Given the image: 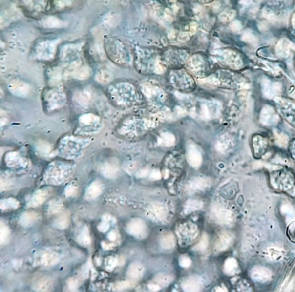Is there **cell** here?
<instances>
[{
  "mask_svg": "<svg viewBox=\"0 0 295 292\" xmlns=\"http://www.w3.org/2000/svg\"><path fill=\"white\" fill-rule=\"evenodd\" d=\"M188 160L189 164L193 167L197 168L201 163V155L195 147L192 146L188 150Z\"/></svg>",
  "mask_w": 295,
  "mask_h": 292,
  "instance_id": "cell-9",
  "label": "cell"
},
{
  "mask_svg": "<svg viewBox=\"0 0 295 292\" xmlns=\"http://www.w3.org/2000/svg\"><path fill=\"white\" fill-rule=\"evenodd\" d=\"M144 272L143 266L139 262H133L128 268L127 274L133 279H140L143 277Z\"/></svg>",
  "mask_w": 295,
  "mask_h": 292,
  "instance_id": "cell-10",
  "label": "cell"
},
{
  "mask_svg": "<svg viewBox=\"0 0 295 292\" xmlns=\"http://www.w3.org/2000/svg\"><path fill=\"white\" fill-rule=\"evenodd\" d=\"M211 185V181L210 179L199 178L192 181L187 186V190L189 191L194 192L204 191L210 188Z\"/></svg>",
  "mask_w": 295,
  "mask_h": 292,
  "instance_id": "cell-5",
  "label": "cell"
},
{
  "mask_svg": "<svg viewBox=\"0 0 295 292\" xmlns=\"http://www.w3.org/2000/svg\"><path fill=\"white\" fill-rule=\"evenodd\" d=\"M213 217L218 222L220 223H227L229 222L230 219L229 211L221 206L214 207L211 210Z\"/></svg>",
  "mask_w": 295,
  "mask_h": 292,
  "instance_id": "cell-7",
  "label": "cell"
},
{
  "mask_svg": "<svg viewBox=\"0 0 295 292\" xmlns=\"http://www.w3.org/2000/svg\"><path fill=\"white\" fill-rule=\"evenodd\" d=\"M109 237H110V239L112 240H114L115 239V234L113 232L111 233L110 235H109Z\"/></svg>",
  "mask_w": 295,
  "mask_h": 292,
  "instance_id": "cell-33",
  "label": "cell"
},
{
  "mask_svg": "<svg viewBox=\"0 0 295 292\" xmlns=\"http://www.w3.org/2000/svg\"><path fill=\"white\" fill-rule=\"evenodd\" d=\"M183 290L187 292H198L201 289V282L199 279L191 277L186 280L182 285Z\"/></svg>",
  "mask_w": 295,
  "mask_h": 292,
  "instance_id": "cell-11",
  "label": "cell"
},
{
  "mask_svg": "<svg viewBox=\"0 0 295 292\" xmlns=\"http://www.w3.org/2000/svg\"><path fill=\"white\" fill-rule=\"evenodd\" d=\"M9 235V230L7 226L2 222L1 223L0 226V239H1V243H3L6 241Z\"/></svg>",
  "mask_w": 295,
  "mask_h": 292,
  "instance_id": "cell-23",
  "label": "cell"
},
{
  "mask_svg": "<svg viewBox=\"0 0 295 292\" xmlns=\"http://www.w3.org/2000/svg\"><path fill=\"white\" fill-rule=\"evenodd\" d=\"M149 216L155 220H162L166 214L165 208L161 204L155 203L150 205L148 210Z\"/></svg>",
  "mask_w": 295,
  "mask_h": 292,
  "instance_id": "cell-8",
  "label": "cell"
},
{
  "mask_svg": "<svg viewBox=\"0 0 295 292\" xmlns=\"http://www.w3.org/2000/svg\"><path fill=\"white\" fill-rule=\"evenodd\" d=\"M78 192V188L76 187V186H70L66 188L65 194L67 197H72L76 195Z\"/></svg>",
  "mask_w": 295,
  "mask_h": 292,
  "instance_id": "cell-26",
  "label": "cell"
},
{
  "mask_svg": "<svg viewBox=\"0 0 295 292\" xmlns=\"http://www.w3.org/2000/svg\"><path fill=\"white\" fill-rule=\"evenodd\" d=\"M161 245L165 249H172L175 245L174 236L171 234H167L161 239Z\"/></svg>",
  "mask_w": 295,
  "mask_h": 292,
  "instance_id": "cell-18",
  "label": "cell"
},
{
  "mask_svg": "<svg viewBox=\"0 0 295 292\" xmlns=\"http://www.w3.org/2000/svg\"><path fill=\"white\" fill-rule=\"evenodd\" d=\"M48 196L47 192L44 190H38L35 192L32 196L28 206L30 207H37L42 204L46 200Z\"/></svg>",
  "mask_w": 295,
  "mask_h": 292,
  "instance_id": "cell-13",
  "label": "cell"
},
{
  "mask_svg": "<svg viewBox=\"0 0 295 292\" xmlns=\"http://www.w3.org/2000/svg\"><path fill=\"white\" fill-rule=\"evenodd\" d=\"M156 280L160 284L166 285L170 283L172 280V278L169 275H159V277H157Z\"/></svg>",
  "mask_w": 295,
  "mask_h": 292,
  "instance_id": "cell-25",
  "label": "cell"
},
{
  "mask_svg": "<svg viewBox=\"0 0 295 292\" xmlns=\"http://www.w3.org/2000/svg\"><path fill=\"white\" fill-rule=\"evenodd\" d=\"M72 171L71 166L63 163H54L48 168L45 175L46 181L51 184H62L69 178Z\"/></svg>",
  "mask_w": 295,
  "mask_h": 292,
  "instance_id": "cell-1",
  "label": "cell"
},
{
  "mask_svg": "<svg viewBox=\"0 0 295 292\" xmlns=\"http://www.w3.org/2000/svg\"><path fill=\"white\" fill-rule=\"evenodd\" d=\"M102 190L103 187L101 183L98 181L93 182L86 190L85 198L88 200L97 198L101 194Z\"/></svg>",
  "mask_w": 295,
  "mask_h": 292,
  "instance_id": "cell-12",
  "label": "cell"
},
{
  "mask_svg": "<svg viewBox=\"0 0 295 292\" xmlns=\"http://www.w3.org/2000/svg\"><path fill=\"white\" fill-rule=\"evenodd\" d=\"M118 169L115 166H113L110 165H105L104 167L103 168L102 172L103 174L105 176L109 178H113L117 175Z\"/></svg>",
  "mask_w": 295,
  "mask_h": 292,
  "instance_id": "cell-21",
  "label": "cell"
},
{
  "mask_svg": "<svg viewBox=\"0 0 295 292\" xmlns=\"http://www.w3.org/2000/svg\"><path fill=\"white\" fill-rule=\"evenodd\" d=\"M78 242L80 245L84 246H88L91 243V237L89 236L88 229L85 227L83 229L82 232L78 237Z\"/></svg>",
  "mask_w": 295,
  "mask_h": 292,
  "instance_id": "cell-19",
  "label": "cell"
},
{
  "mask_svg": "<svg viewBox=\"0 0 295 292\" xmlns=\"http://www.w3.org/2000/svg\"><path fill=\"white\" fill-rule=\"evenodd\" d=\"M39 214L35 212H26L22 214L21 217L20 223L24 227L31 226L39 219Z\"/></svg>",
  "mask_w": 295,
  "mask_h": 292,
  "instance_id": "cell-14",
  "label": "cell"
},
{
  "mask_svg": "<svg viewBox=\"0 0 295 292\" xmlns=\"http://www.w3.org/2000/svg\"><path fill=\"white\" fill-rule=\"evenodd\" d=\"M147 227L142 220L136 219L130 221L127 226V231L131 235L137 238H144L147 235Z\"/></svg>",
  "mask_w": 295,
  "mask_h": 292,
  "instance_id": "cell-2",
  "label": "cell"
},
{
  "mask_svg": "<svg viewBox=\"0 0 295 292\" xmlns=\"http://www.w3.org/2000/svg\"><path fill=\"white\" fill-rule=\"evenodd\" d=\"M82 140H79L76 139L69 138V140H65L64 144H65V146L62 147V151L63 154L64 156L70 157H75L79 153L80 150H82L83 146L81 144Z\"/></svg>",
  "mask_w": 295,
  "mask_h": 292,
  "instance_id": "cell-3",
  "label": "cell"
},
{
  "mask_svg": "<svg viewBox=\"0 0 295 292\" xmlns=\"http://www.w3.org/2000/svg\"><path fill=\"white\" fill-rule=\"evenodd\" d=\"M99 229L102 232H105L108 229V225L107 223H102L99 227Z\"/></svg>",
  "mask_w": 295,
  "mask_h": 292,
  "instance_id": "cell-30",
  "label": "cell"
},
{
  "mask_svg": "<svg viewBox=\"0 0 295 292\" xmlns=\"http://www.w3.org/2000/svg\"><path fill=\"white\" fill-rule=\"evenodd\" d=\"M208 245V237L206 235H204L203 237H202L200 242H199L197 245L195 246L194 250H196V251H203V250L207 248Z\"/></svg>",
  "mask_w": 295,
  "mask_h": 292,
  "instance_id": "cell-24",
  "label": "cell"
},
{
  "mask_svg": "<svg viewBox=\"0 0 295 292\" xmlns=\"http://www.w3.org/2000/svg\"><path fill=\"white\" fill-rule=\"evenodd\" d=\"M77 281L75 280H72L69 282V287L70 289H75L77 287Z\"/></svg>",
  "mask_w": 295,
  "mask_h": 292,
  "instance_id": "cell-31",
  "label": "cell"
},
{
  "mask_svg": "<svg viewBox=\"0 0 295 292\" xmlns=\"http://www.w3.org/2000/svg\"><path fill=\"white\" fill-rule=\"evenodd\" d=\"M0 206L4 210L15 209L19 206V202L13 198L5 199L1 201Z\"/></svg>",
  "mask_w": 295,
  "mask_h": 292,
  "instance_id": "cell-16",
  "label": "cell"
},
{
  "mask_svg": "<svg viewBox=\"0 0 295 292\" xmlns=\"http://www.w3.org/2000/svg\"><path fill=\"white\" fill-rule=\"evenodd\" d=\"M234 265L235 262H233V260L232 259H228L224 265V270L226 272H230L232 271L234 268Z\"/></svg>",
  "mask_w": 295,
  "mask_h": 292,
  "instance_id": "cell-28",
  "label": "cell"
},
{
  "mask_svg": "<svg viewBox=\"0 0 295 292\" xmlns=\"http://www.w3.org/2000/svg\"><path fill=\"white\" fill-rule=\"evenodd\" d=\"M203 207V202L198 200H189L186 203L185 209L187 213L200 209Z\"/></svg>",
  "mask_w": 295,
  "mask_h": 292,
  "instance_id": "cell-20",
  "label": "cell"
},
{
  "mask_svg": "<svg viewBox=\"0 0 295 292\" xmlns=\"http://www.w3.org/2000/svg\"><path fill=\"white\" fill-rule=\"evenodd\" d=\"M69 223V215L68 213H64L62 216L58 217L54 221V225L60 229H65L68 227Z\"/></svg>",
  "mask_w": 295,
  "mask_h": 292,
  "instance_id": "cell-17",
  "label": "cell"
},
{
  "mask_svg": "<svg viewBox=\"0 0 295 292\" xmlns=\"http://www.w3.org/2000/svg\"><path fill=\"white\" fill-rule=\"evenodd\" d=\"M63 205L61 202L56 201H53L50 202L48 211L50 214H55L59 212L63 209Z\"/></svg>",
  "mask_w": 295,
  "mask_h": 292,
  "instance_id": "cell-22",
  "label": "cell"
},
{
  "mask_svg": "<svg viewBox=\"0 0 295 292\" xmlns=\"http://www.w3.org/2000/svg\"><path fill=\"white\" fill-rule=\"evenodd\" d=\"M130 284L128 282H121V283L118 284L117 285V288L118 290H121V289H124L125 288L130 287Z\"/></svg>",
  "mask_w": 295,
  "mask_h": 292,
  "instance_id": "cell-29",
  "label": "cell"
},
{
  "mask_svg": "<svg viewBox=\"0 0 295 292\" xmlns=\"http://www.w3.org/2000/svg\"><path fill=\"white\" fill-rule=\"evenodd\" d=\"M230 241V236L227 233H223L216 242V250L219 252L224 251L229 247Z\"/></svg>",
  "mask_w": 295,
  "mask_h": 292,
  "instance_id": "cell-15",
  "label": "cell"
},
{
  "mask_svg": "<svg viewBox=\"0 0 295 292\" xmlns=\"http://www.w3.org/2000/svg\"><path fill=\"white\" fill-rule=\"evenodd\" d=\"M191 260L187 256H182L179 259V264L183 268H188L191 265Z\"/></svg>",
  "mask_w": 295,
  "mask_h": 292,
  "instance_id": "cell-27",
  "label": "cell"
},
{
  "mask_svg": "<svg viewBox=\"0 0 295 292\" xmlns=\"http://www.w3.org/2000/svg\"><path fill=\"white\" fill-rule=\"evenodd\" d=\"M149 288L150 290L152 291H158L160 288L158 286V285H156L155 284H150L149 285Z\"/></svg>",
  "mask_w": 295,
  "mask_h": 292,
  "instance_id": "cell-32",
  "label": "cell"
},
{
  "mask_svg": "<svg viewBox=\"0 0 295 292\" xmlns=\"http://www.w3.org/2000/svg\"><path fill=\"white\" fill-rule=\"evenodd\" d=\"M53 286L51 279L46 276H40L35 278L33 282L34 290L37 291H49Z\"/></svg>",
  "mask_w": 295,
  "mask_h": 292,
  "instance_id": "cell-6",
  "label": "cell"
},
{
  "mask_svg": "<svg viewBox=\"0 0 295 292\" xmlns=\"http://www.w3.org/2000/svg\"><path fill=\"white\" fill-rule=\"evenodd\" d=\"M37 259L38 265L44 266H53L59 261V255L52 251L43 252L38 256Z\"/></svg>",
  "mask_w": 295,
  "mask_h": 292,
  "instance_id": "cell-4",
  "label": "cell"
}]
</instances>
